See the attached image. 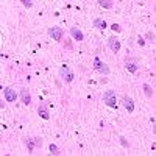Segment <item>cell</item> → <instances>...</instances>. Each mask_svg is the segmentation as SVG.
Here are the masks:
<instances>
[{
  "label": "cell",
  "instance_id": "obj_7",
  "mask_svg": "<svg viewBox=\"0 0 156 156\" xmlns=\"http://www.w3.org/2000/svg\"><path fill=\"white\" fill-rule=\"evenodd\" d=\"M122 103H123V106H125V109H126L128 112H133V111H134V101H133V98H131V97L123 95Z\"/></svg>",
  "mask_w": 156,
  "mask_h": 156
},
{
  "label": "cell",
  "instance_id": "obj_1",
  "mask_svg": "<svg viewBox=\"0 0 156 156\" xmlns=\"http://www.w3.org/2000/svg\"><path fill=\"white\" fill-rule=\"evenodd\" d=\"M103 101H105L109 108H117V97H115L114 90H106V92L103 94Z\"/></svg>",
  "mask_w": 156,
  "mask_h": 156
},
{
  "label": "cell",
  "instance_id": "obj_9",
  "mask_svg": "<svg viewBox=\"0 0 156 156\" xmlns=\"http://www.w3.org/2000/svg\"><path fill=\"white\" fill-rule=\"evenodd\" d=\"M20 98H22V103L23 105H30L31 103V95L28 92V89H20Z\"/></svg>",
  "mask_w": 156,
  "mask_h": 156
},
{
  "label": "cell",
  "instance_id": "obj_12",
  "mask_svg": "<svg viewBox=\"0 0 156 156\" xmlns=\"http://www.w3.org/2000/svg\"><path fill=\"white\" fill-rule=\"evenodd\" d=\"M94 27L98 30H105L106 28V22L103 19H94Z\"/></svg>",
  "mask_w": 156,
  "mask_h": 156
},
{
  "label": "cell",
  "instance_id": "obj_18",
  "mask_svg": "<svg viewBox=\"0 0 156 156\" xmlns=\"http://www.w3.org/2000/svg\"><path fill=\"white\" fill-rule=\"evenodd\" d=\"M34 145H36V147H42V140H41V137H36V139H34Z\"/></svg>",
  "mask_w": 156,
  "mask_h": 156
},
{
  "label": "cell",
  "instance_id": "obj_11",
  "mask_svg": "<svg viewBox=\"0 0 156 156\" xmlns=\"http://www.w3.org/2000/svg\"><path fill=\"white\" fill-rule=\"evenodd\" d=\"M37 112H39V115H41L44 120H48V119H50V114H48V111H47V108H45L44 105H41V106H39Z\"/></svg>",
  "mask_w": 156,
  "mask_h": 156
},
{
  "label": "cell",
  "instance_id": "obj_20",
  "mask_svg": "<svg viewBox=\"0 0 156 156\" xmlns=\"http://www.w3.org/2000/svg\"><path fill=\"white\" fill-rule=\"evenodd\" d=\"M137 44H139V45H145V41H144L142 37H139V39H137Z\"/></svg>",
  "mask_w": 156,
  "mask_h": 156
},
{
  "label": "cell",
  "instance_id": "obj_2",
  "mask_svg": "<svg viewBox=\"0 0 156 156\" xmlns=\"http://www.w3.org/2000/svg\"><path fill=\"white\" fill-rule=\"evenodd\" d=\"M59 76H61L66 83H70V81L73 80V72H72L67 66H61V69H59Z\"/></svg>",
  "mask_w": 156,
  "mask_h": 156
},
{
  "label": "cell",
  "instance_id": "obj_8",
  "mask_svg": "<svg viewBox=\"0 0 156 156\" xmlns=\"http://www.w3.org/2000/svg\"><path fill=\"white\" fill-rule=\"evenodd\" d=\"M3 94H5V98H6L8 101H16V98H17L16 90H12L11 87H5V89H3Z\"/></svg>",
  "mask_w": 156,
  "mask_h": 156
},
{
  "label": "cell",
  "instance_id": "obj_22",
  "mask_svg": "<svg viewBox=\"0 0 156 156\" xmlns=\"http://www.w3.org/2000/svg\"><path fill=\"white\" fill-rule=\"evenodd\" d=\"M147 37H148V39H154V34H151V33H148V34H147Z\"/></svg>",
  "mask_w": 156,
  "mask_h": 156
},
{
  "label": "cell",
  "instance_id": "obj_19",
  "mask_svg": "<svg viewBox=\"0 0 156 156\" xmlns=\"http://www.w3.org/2000/svg\"><path fill=\"white\" fill-rule=\"evenodd\" d=\"M112 30H114V31H117V33H120V31H122V28H120L117 23H114V25H112Z\"/></svg>",
  "mask_w": 156,
  "mask_h": 156
},
{
  "label": "cell",
  "instance_id": "obj_13",
  "mask_svg": "<svg viewBox=\"0 0 156 156\" xmlns=\"http://www.w3.org/2000/svg\"><path fill=\"white\" fill-rule=\"evenodd\" d=\"M112 3L114 2H111V0H98V5L101 8H106V9H111L112 8Z\"/></svg>",
  "mask_w": 156,
  "mask_h": 156
},
{
  "label": "cell",
  "instance_id": "obj_4",
  "mask_svg": "<svg viewBox=\"0 0 156 156\" xmlns=\"http://www.w3.org/2000/svg\"><path fill=\"white\" fill-rule=\"evenodd\" d=\"M48 34L53 37V41H61L64 31H62V28H59V27H51V28L48 30Z\"/></svg>",
  "mask_w": 156,
  "mask_h": 156
},
{
  "label": "cell",
  "instance_id": "obj_5",
  "mask_svg": "<svg viewBox=\"0 0 156 156\" xmlns=\"http://www.w3.org/2000/svg\"><path fill=\"white\" fill-rule=\"evenodd\" d=\"M94 69H95V70H98V72H101V73H105V75H108V73H109L108 66H106V64H103L98 58H95V59H94Z\"/></svg>",
  "mask_w": 156,
  "mask_h": 156
},
{
  "label": "cell",
  "instance_id": "obj_17",
  "mask_svg": "<svg viewBox=\"0 0 156 156\" xmlns=\"http://www.w3.org/2000/svg\"><path fill=\"white\" fill-rule=\"evenodd\" d=\"M22 3H23V6H27V8H31V6H33L31 0H22Z\"/></svg>",
  "mask_w": 156,
  "mask_h": 156
},
{
  "label": "cell",
  "instance_id": "obj_15",
  "mask_svg": "<svg viewBox=\"0 0 156 156\" xmlns=\"http://www.w3.org/2000/svg\"><path fill=\"white\" fill-rule=\"evenodd\" d=\"M144 90H145V95H147V97H151V95H153L151 87H150L148 84H144Z\"/></svg>",
  "mask_w": 156,
  "mask_h": 156
},
{
  "label": "cell",
  "instance_id": "obj_6",
  "mask_svg": "<svg viewBox=\"0 0 156 156\" xmlns=\"http://www.w3.org/2000/svg\"><path fill=\"white\" fill-rule=\"evenodd\" d=\"M108 45H109V48L114 51V53H117V51L120 50V41L117 37H114V36H111L108 39Z\"/></svg>",
  "mask_w": 156,
  "mask_h": 156
},
{
  "label": "cell",
  "instance_id": "obj_21",
  "mask_svg": "<svg viewBox=\"0 0 156 156\" xmlns=\"http://www.w3.org/2000/svg\"><path fill=\"white\" fill-rule=\"evenodd\" d=\"M120 140H122V145L123 147H128V142L125 140V137H120Z\"/></svg>",
  "mask_w": 156,
  "mask_h": 156
},
{
  "label": "cell",
  "instance_id": "obj_10",
  "mask_svg": "<svg viewBox=\"0 0 156 156\" xmlns=\"http://www.w3.org/2000/svg\"><path fill=\"white\" fill-rule=\"evenodd\" d=\"M70 34H72V37L75 39V41H83L84 39V36H83V33L78 30L76 27H73V28H70Z\"/></svg>",
  "mask_w": 156,
  "mask_h": 156
},
{
  "label": "cell",
  "instance_id": "obj_14",
  "mask_svg": "<svg viewBox=\"0 0 156 156\" xmlns=\"http://www.w3.org/2000/svg\"><path fill=\"white\" fill-rule=\"evenodd\" d=\"M25 145H27L28 151L31 153V151H33V148L36 147V145H34V139H25Z\"/></svg>",
  "mask_w": 156,
  "mask_h": 156
},
{
  "label": "cell",
  "instance_id": "obj_16",
  "mask_svg": "<svg viewBox=\"0 0 156 156\" xmlns=\"http://www.w3.org/2000/svg\"><path fill=\"white\" fill-rule=\"evenodd\" d=\"M48 148H50L51 154H59V153H58V147H56L55 144H50V147H48Z\"/></svg>",
  "mask_w": 156,
  "mask_h": 156
},
{
  "label": "cell",
  "instance_id": "obj_3",
  "mask_svg": "<svg viewBox=\"0 0 156 156\" xmlns=\"http://www.w3.org/2000/svg\"><path fill=\"white\" fill-rule=\"evenodd\" d=\"M125 67H126L128 72L134 73V72H137V69H139V61H137L136 58H128L126 62H125Z\"/></svg>",
  "mask_w": 156,
  "mask_h": 156
}]
</instances>
